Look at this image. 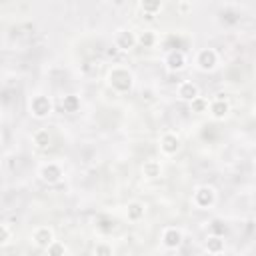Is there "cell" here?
I'll use <instances>...</instances> for the list:
<instances>
[{
	"label": "cell",
	"instance_id": "1",
	"mask_svg": "<svg viewBox=\"0 0 256 256\" xmlns=\"http://www.w3.org/2000/svg\"><path fill=\"white\" fill-rule=\"evenodd\" d=\"M108 82L116 92H128L132 88V74L122 66H116L108 74Z\"/></svg>",
	"mask_w": 256,
	"mask_h": 256
},
{
	"label": "cell",
	"instance_id": "2",
	"mask_svg": "<svg viewBox=\"0 0 256 256\" xmlns=\"http://www.w3.org/2000/svg\"><path fill=\"white\" fill-rule=\"evenodd\" d=\"M216 200V192L212 186H198L194 196H192V202H194V206L198 208H210Z\"/></svg>",
	"mask_w": 256,
	"mask_h": 256
},
{
	"label": "cell",
	"instance_id": "3",
	"mask_svg": "<svg viewBox=\"0 0 256 256\" xmlns=\"http://www.w3.org/2000/svg\"><path fill=\"white\" fill-rule=\"evenodd\" d=\"M30 112H32L34 118H46L52 112V104H50V100L46 98V96L36 94L34 98L30 100Z\"/></svg>",
	"mask_w": 256,
	"mask_h": 256
},
{
	"label": "cell",
	"instance_id": "4",
	"mask_svg": "<svg viewBox=\"0 0 256 256\" xmlns=\"http://www.w3.org/2000/svg\"><path fill=\"white\" fill-rule=\"evenodd\" d=\"M216 62H218V54L212 48H204L196 56V64H198L200 70H212L216 66Z\"/></svg>",
	"mask_w": 256,
	"mask_h": 256
},
{
	"label": "cell",
	"instance_id": "5",
	"mask_svg": "<svg viewBox=\"0 0 256 256\" xmlns=\"http://www.w3.org/2000/svg\"><path fill=\"white\" fill-rule=\"evenodd\" d=\"M138 42V38L132 34L130 30H120L118 34H116V40H114V46L118 48V50H122V52H126V50H130L134 44Z\"/></svg>",
	"mask_w": 256,
	"mask_h": 256
},
{
	"label": "cell",
	"instance_id": "6",
	"mask_svg": "<svg viewBox=\"0 0 256 256\" xmlns=\"http://www.w3.org/2000/svg\"><path fill=\"white\" fill-rule=\"evenodd\" d=\"M32 240H34V244L40 246V248H48L54 242V234H52V230L48 226H40V228H36L34 232H32Z\"/></svg>",
	"mask_w": 256,
	"mask_h": 256
},
{
	"label": "cell",
	"instance_id": "7",
	"mask_svg": "<svg viewBox=\"0 0 256 256\" xmlns=\"http://www.w3.org/2000/svg\"><path fill=\"white\" fill-rule=\"evenodd\" d=\"M164 62H166V68L168 70L176 72V70H182L186 66V56H184L182 50H170Z\"/></svg>",
	"mask_w": 256,
	"mask_h": 256
},
{
	"label": "cell",
	"instance_id": "8",
	"mask_svg": "<svg viewBox=\"0 0 256 256\" xmlns=\"http://www.w3.org/2000/svg\"><path fill=\"white\" fill-rule=\"evenodd\" d=\"M60 176H62V168H60L58 164H54V162H48V164H44V166L40 168V178H42L44 182H48V184L58 182Z\"/></svg>",
	"mask_w": 256,
	"mask_h": 256
},
{
	"label": "cell",
	"instance_id": "9",
	"mask_svg": "<svg viewBox=\"0 0 256 256\" xmlns=\"http://www.w3.org/2000/svg\"><path fill=\"white\" fill-rule=\"evenodd\" d=\"M178 96L182 100H188V102H192V100H196L198 98V86L194 84V82H180L178 84Z\"/></svg>",
	"mask_w": 256,
	"mask_h": 256
},
{
	"label": "cell",
	"instance_id": "10",
	"mask_svg": "<svg viewBox=\"0 0 256 256\" xmlns=\"http://www.w3.org/2000/svg\"><path fill=\"white\" fill-rule=\"evenodd\" d=\"M208 110H210V114H212L216 120H222L224 116L228 114L230 106H228V102H226V100L222 98V94H218V98L210 102V108H208Z\"/></svg>",
	"mask_w": 256,
	"mask_h": 256
},
{
	"label": "cell",
	"instance_id": "11",
	"mask_svg": "<svg viewBox=\"0 0 256 256\" xmlns=\"http://www.w3.org/2000/svg\"><path fill=\"white\" fill-rule=\"evenodd\" d=\"M180 242H182V232L180 230H176V228H166L164 232H162V244L166 246V248H178L180 246Z\"/></svg>",
	"mask_w": 256,
	"mask_h": 256
},
{
	"label": "cell",
	"instance_id": "12",
	"mask_svg": "<svg viewBox=\"0 0 256 256\" xmlns=\"http://www.w3.org/2000/svg\"><path fill=\"white\" fill-rule=\"evenodd\" d=\"M178 148H180V140H178V136L172 134V132L164 134L162 140H160V150H162L164 154H174Z\"/></svg>",
	"mask_w": 256,
	"mask_h": 256
},
{
	"label": "cell",
	"instance_id": "13",
	"mask_svg": "<svg viewBox=\"0 0 256 256\" xmlns=\"http://www.w3.org/2000/svg\"><path fill=\"white\" fill-rule=\"evenodd\" d=\"M142 172H144L146 178H158L162 168H160V162H156V160H148V162H144Z\"/></svg>",
	"mask_w": 256,
	"mask_h": 256
},
{
	"label": "cell",
	"instance_id": "14",
	"mask_svg": "<svg viewBox=\"0 0 256 256\" xmlns=\"http://www.w3.org/2000/svg\"><path fill=\"white\" fill-rule=\"evenodd\" d=\"M140 8H142L144 16H146L148 20H152V18L156 16V12L162 10V4H160V2H148V0H146V2L140 4Z\"/></svg>",
	"mask_w": 256,
	"mask_h": 256
},
{
	"label": "cell",
	"instance_id": "15",
	"mask_svg": "<svg viewBox=\"0 0 256 256\" xmlns=\"http://www.w3.org/2000/svg\"><path fill=\"white\" fill-rule=\"evenodd\" d=\"M32 140H34L36 148H40V150H44V148L50 146V134H48V130H38V132H34Z\"/></svg>",
	"mask_w": 256,
	"mask_h": 256
},
{
	"label": "cell",
	"instance_id": "16",
	"mask_svg": "<svg viewBox=\"0 0 256 256\" xmlns=\"http://www.w3.org/2000/svg\"><path fill=\"white\" fill-rule=\"evenodd\" d=\"M142 216H144V204H140V202L128 204V220L136 222V220H140Z\"/></svg>",
	"mask_w": 256,
	"mask_h": 256
},
{
	"label": "cell",
	"instance_id": "17",
	"mask_svg": "<svg viewBox=\"0 0 256 256\" xmlns=\"http://www.w3.org/2000/svg\"><path fill=\"white\" fill-rule=\"evenodd\" d=\"M206 250H208L210 254L222 252V250H224V240H222L220 236H210V238L206 240Z\"/></svg>",
	"mask_w": 256,
	"mask_h": 256
},
{
	"label": "cell",
	"instance_id": "18",
	"mask_svg": "<svg viewBox=\"0 0 256 256\" xmlns=\"http://www.w3.org/2000/svg\"><path fill=\"white\" fill-rule=\"evenodd\" d=\"M80 106V100L76 98V96H64V100H62V108L66 110V112H76Z\"/></svg>",
	"mask_w": 256,
	"mask_h": 256
},
{
	"label": "cell",
	"instance_id": "19",
	"mask_svg": "<svg viewBox=\"0 0 256 256\" xmlns=\"http://www.w3.org/2000/svg\"><path fill=\"white\" fill-rule=\"evenodd\" d=\"M64 252H66V246H64L62 242H58V240H54V242L46 248V254H48V256H64Z\"/></svg>",
	"mask_w": 256,
	"mask_h": 256
},
{
	"label": "cell",
	"instance_id": "20",
	"mask_svg": "<svg viewBox=\"0 0 256 256\" xmlns=\"http://www.w3.org/2000/svg\"><path fill=\"white\" fill-rule=\"evenodd\" d=\"M190 106H192V110H194V112H206V110L210 108L208 100H206V98H202V96H198L196 100H192V102H190Z\"/></svg>",
	"mask_w": 256,
	"mask_h": 256
},
{
	"label": "cell",
	"instance_id": "21",
	"mask_svg": "<svg viewBox=\"0 0 256 256\" xmlns=\"http://www.w3.org/2000/svg\"><path fill=\"white\" fill-rule=\"evenodd\" d=\"M138 42H140L142 46H152V44L156 42V36H154V32H150V30L142 32V34L138 36Z\"/></svg>",
	"mask_w": 256,
	"mask_h": 256
},
{
	"label": "cell",
	"instance_id": "22",
	"mask_svg": "<svg viewBox=\"0 0 256 256\" xmlns=\"http://www.w3.org/2000/svg\"><path fill=\"white\" fill-rule=\"evenodd\" d=\"M94 256H112V248L106 242H100L94 248Z\"/></svg>",
	"mask_w": 256,
	"mask_h": 256
},
{
	"label": "cell",
	"instance_id": "23",
	"mask_svg": "<svg viewBox=\"0 0 256 256\" xmlns=\"http://www.w3.org/2000/svg\"><path fill=\"white\" fill-rule=\"evenodd\" d=\"M10 238H12V234L8 230V224H2V226H0V244L6 246L10 242Z\"/></svg>",
	"mask_w": 256,
	"mask_h": 256
},
{
	"label": "cell",
	"instance_id": "24",
	"mask_svg": "<svg viewBox=\"0 0 256 256\" xmlns=\"http://www.w3.org/2000/svg\"><path fill=\"white\" fill-rule=\"evenodd\" d=\"M178 8H180L182 12H188V10H192V4H188V2H180Z\"/></svg>",
	"mask_w": 256,
	"mask_h": 256
}]
</instances>
